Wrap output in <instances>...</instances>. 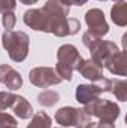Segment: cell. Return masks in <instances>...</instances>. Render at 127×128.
I'll list each match as a JSON object with an SVG mask.
<instances>
[{
  "label": "cell",
  "mask_w": 127,
  "mask_h": 128,
  "mask_svg": "<svg viewBox=\"0 0 127 128\" xmlns=\"http://www.w3.org/2000/svg\"><path fill=\"white\" fill-rule=\"evenodd\" d=\"M76 70L81 73L82 78L91 80V82H100L103 80V70L99 64H96L91 58H81Z\"/></svg>",
  "instance_id": "cell-10"
},
{
  "label": "cell",
  "mask_w": 127,
  "mask_h": 128,
  "mask_svg": "<svg viewBox=\"0 0 127 128\" xmlns=\"http://www.w3.org/2000/svg\"><path fill=\"white\" fill-rule=\"evenodd\" d=\"M108 92H112L120 101L127 100V82L124 79H109L108 80Z\"/></svg>",
  "instance_id": "cell-15"
},
{
  "label": "cell",
  "mask_w": 127,
  "mask_h": 128,
  "mask_svg": "<svg viewBox=\"0 0 127 128\" xmlns=\"http://www.w3.org/2000/svg\"><path fill=\"white\" fill-rule=\"evenodd\" d=\"M126 51H118L114 54L105 64V67L115 76H126L127 73V64H126Z\"/></svg>",
  "instance_id": "cell-12"
},
{
  "label": "cell",
  "mask_w": 127,
  "mask_h": 128,
  "mask_svg": "<svg viewBox=\"0 0 127 128\" xmlns=\"http://www.w3.org/2000/svg\"><path fill=\"white\" fill-rule=\"evenodd\" d=\"M88 51H90V54H91V60L103 68L105 64H106V61H108L114 54H117L120 49H118V46H117L114 42L99 39L91 48H88Z\"/></svg>",
  "instance_id": "cell-7"
},
{
  "label": "cell",
  "mask_w": 127,
  "mask_h": 128,
  "mask_svg": "<svg viewBox=\"0 0 127 128\" xmlns=\"http://www.w3.org/2000/svg\"><path fill=\"white\" fill-rule=\"evenodd\" d=\"M84 112L90 116L99 118V121H108L115 122L120 116V106L114 101L105 100V98H94L90 103L84 104Z\"/></svg>",
  "instance_id": "cell-3"
},
{
  "label": "cell",
  "mask_w": 127,
  "mask_h": 128,
  "mask_svg": "<svg viewBox=\"0 0 127 128\" xmlns=\"http://www.w3.org/2000/svg\"><path fill=\"white\" fill-rule=\"evenodd\" d=\"M0 84L11 91H17L23 86V78L12 66L0 64Z\"/></svg>",
  "instance_id": "cell-9"
},
{
  "label": "cell",
  "mask_w": 127,
  "mask_h": 128,
  "mask_svg": "<svg viewBox=\"0 0 127 128\" xmlns=\"http://www.w3.org/2000/svg\"><path fill=\"white\" fill-rule=\"evenodd\" d=\"M58 100H60V94L52 90H45L37 96V103L43 107H52L55 103H58Z\"/></svg>",
  "instance_id": "cell-16"
},
{
  "label": "cell",
  "mask_w": 127,
  "mask_h": 128,
  "mask_svg": "<svg viewBox=\"0 0 127 128\" xmlns=\"http://www.w3.org/2000/svg\"><path fill=\"white\" fill-rule=\"evenodd\" d=\"M103 91L102 85H93V84H81L76 86V91H75V97H76V101L81 103V104H87L90 103L91 100H94L97 97H100Z\"/></svg>",
  "instance_id": "cell-11"
},
{
  "label": "cell",
  "mask_w": 127,
  "mask_h": 128,
  "mask_svg": "<svg viewBox=\"0 0 127 128\" xmlns=\"http://www.w3.org/2000/svg\"><path fill=\"white\" fill-rule=\"evenodd\" d=\"M85 22L88 26V33L94 34L96 37H103L109 33V26L106 22L105 14L102 9L93 8L85 12Z\"/></svg>",
  "instance_id": "cell-6"
},
{
  "label": "cell",
  "mask_w": 127,
  "mask_h": 128,
  "mask_svg": "<svg viewBox=\"0 0 127 128\" xmlns=\"http://www.w3.org/2000/svg\"><path fill=\"white\" fill-rule=\"evenodd\" d=\"M18 127V122L17 119L6 113V112H0V128H17Z\"/></svg>",
  "instance_id": "cell-19"
},
{
  "label": "cell",
  "mask_w": 127,
  "mask_h": 128,
  "mask_svg": "<svg viewBox=\"0 0 127 128\" xmlns=\"http://www.w3.org/2000/svg\"><path fill=\"white\" fill-rule=\"evenodd\" d=\"M55 122L61 127H75V128H87L91 124V116L84 112V109L64 106L55 112Z\"/></svg>",
  "instance_id": "cell-4"
},
{
  "label": "cell",
  "mask_w": 127,
  "mask_h": 128,
  "mask_svg": "<svg viewBox=\"0 0 127 128\" xmlns=\"http://www.w3.org/2000/svg\"><path fill=\"white\" fill-rule=\"evenodd\" d=\"M29 79L34 86L39 88H48L52 85H58L61 82V78L55 72L54 67H34L29 72Z\"/></svg>",
  "instance_id": "cell-5"
},
{
  "label": "cell",
  "mask_w": 127,
  "mask_h": 128,
  "mask_svg": "<svg viewBox=\"0 0 127 128\" xmlns=\"http://www.w3.org/2000/svg\"><path fill=\"white\" fill-rule=\"evenodd\" d=\"M87 128H96V122H91V124H90Z\"/></svg>",
  "instance_id": "cell-25"
},
{
  "label": "cell",
  "mask_w": 127,
  "mask_h": 128,
  "mask_svg": "<svg viewBox=\"0 0 127 128\" xmlns=\"http://www.w3.org/2000/svg\"><path fill=\"white\" fill-rule=\"evenodd\" d=\"M51 118L48 116V113L45 112H37L32 116L30 124L27 125V128H51Z\"/></svg>",
  "instance_id": "cell-17"
},
{
  "label": "cell",
  "mask_w": 127,
  "mask_h": 128,
  "mask_svg": "<svg viewBox=\"0 0 127 128\" xmlns=\"http://www.w3.org/2000/svg\"><path fill=\"white\" fill-rule=\"evenodd\" d=\"M114 2H124V0H114Z\"/></svg>",
  "instance_id": "cell-26"
},
{
  "label": "cell",
  "mask_w": 127,
  "mask_h": 128,
  "mask_svg": "<svg viewBox=\"0 0 127 128\" xmlns=\"http://www.w3.org/2000/svg\"><path fill=\"white\" fill-rule=\"evenodd\" d=\"M23 20H24V24L29 26L33 30L48 33V27H49V24H48V16H46V14L43 12L42 8L26 10Z\"/></svg>",
  "instance_id": "cell-8"
},
{
  "label": "cell",
  "mask_w": 127,
  "mask_h": 128,
  "mask_svg": "<svg viewBox=\"0 0 127 128\" xmlns=\"http://www.w3.org/2000/svg\"><path fill=\"white\" fill-rule=\"evenodd\" d=\"M111 18L118 27L127 26V3L126 2H115L111 9Z\"/></svg>",
  "instance_id": "cell-14"
},
{
  "label": "cell",
  "mask_w": 127,
  "mask_h": 128,
  "mask_svg": "<svg viewBox=\"0 0 127 128\" xmlns=\"http://www.w3.org/2000/svg\"><path fill=\"white\" fill-rule=\"evenodd\" d=\"M2 43L12 61L21 63L27 58L29 48H30V37L27 33L14 32V30L5 32L2 34Z\"/></svg>",
  "instance_id": "cell-1"
},
{
  "label": "cell",
  "mask_w": 127,
  "mask_h": 128,
  "mask_svg": "<svg viewBox=\"0 0 127 128\" xmlns=\"http://www.w3.org/2000/svg\"><path fill=\"white\" fill-rule=\"evenodd\" d=\"M15 22H17V16H15L14 10H11V12H3L2 24H3V27L6 28V32H11V30L15 27Z\"/></svg>",
  "instance_id": "cell-20"
},
{
  "label": "cell",
  "mask_w": 127,
  "mask_h": 128,
  "mask_svg": "<svg viewBox=\"0 0 127 128\" xmlns=\"http://www.w3.org/2000/svg\"><path fill=\"white\" fill-rule=\"evenodd\" d=\"M23 4H34V3H37L39 0H20Z\"/></svg>",
  "instance_id": "cell-24"
},
{
  "label": "cell",
  "mask_w": 127,
  "mask_h": 128,
  "mask_svg": "<svg viewBox=\"0 0 127 128\" xmlns=\"http://www.w3.org/2000/svg\"><path fill=\"white\" fill-rule=\"evenodd\" d=\"M96 128H115V124L108 122V121H99L96 122Z\"/></svg>",
  "instance_id": "cell-23"
},
{
  "label": "cell",
  "mask_w": 127,
  "mask_h": 128,
  "mask_svg": "<svg viewBox=\"0 0 127 128\" xmlns=\"http://www.w3.org/2000/svg\"><path fill=\"white\" fill-rule=\"evenodd\" d=\"M63 4H66V6H72V4H76V6H82V4H85L88 0H60Z\"/></svg>",
  "instance_id": "cell-22"
},
{
  "label": "cell",
  "mask_w": 127,
  "mask_h": 128,
  "mask_svg": "<svg viewBox=\"0 0 127 128\" xmlns=\"http://www.w3.org/2000/svg\"><path fill=\"white\" fill-rule=\"evenodd\" d=\"M60 128H67V127H60Z\"/></svg>",
  "instance_id": "cell-28"
},
{
  "label": "cell",
  "mask_w": 127,
  "mask_h": 128,
  "mask_svg": "<svg viewBox=\"0 0 127 128\" xmlns=\"http://www.w3.org/2000/svg\"><path fill=\"white\" fill-rule=\"evenodd\" d=\"M81 54L76 49V46L66 43L61 45L57 51V66H55V72L58 73V76L61 78V80H72V73L73 70H76L78 64L81 61Z\"/></svg>",
  "instance_id": "cell-2"
},
{
  "label": "cell",
  "mask_w": 127,
  "mask_h": 128,
  "mask_svg": "<svg viewBox=\"0 0 127 128\" xmlns=\"http://www.w3.org/2000/svg\"><path fill=\"white\" fill-rule=\"evenodd\" d=\"M99 2H106V0H99Z\"/></svg>",
  "instance_id": "cell-27"
},
{
  "label": "cell",
  "mask_w": 127,
  "mask_h": 128,
  "mask_svg": "<svg viewBox=\"0 0 127 128\" xmlns=\"http://www.w3.org/2000/svg\"><path fill=\"white\" fill-rule=\"evenodd\" d=\"M17 6V0H0V12H11Z\"/></svg>",
  "instance_id": "cell-21"
},
{
  "label": "cell",
  "mask_w": 127,
  "mask_h": 128,
  "mask_svg": "<svg viewBox=\"0 0 127 128\" xmlns=\"http://www.w3.org/2000/svg\"><path fill=\"white\" fill-rule=\"evenodd\" d=\"M12 109H14L15 115H17L20 119H29V118H32V116H33L32 104L29 103V100H27V98H24V97H21V96L17 97V100H15V103H14Z\"/></svg>",
  "instance_id": "cell-13"
},
{
  "label": "cell",
  "mask_w": 127,
  "mask_h": 128,
  "mask_svg": "<svg viewBox=\"0 0 127 128\" xmlns=\"http://www.w3.org/2000/svg\"><path fill=\"white\" fill-rule=\"evenodd\" d=\"M17 94L9 92V91H0V112L6 110L8 107H12L15 100H17Z\"/></svg>",
  "instance_id": "cell-18"
}]
</instances>
